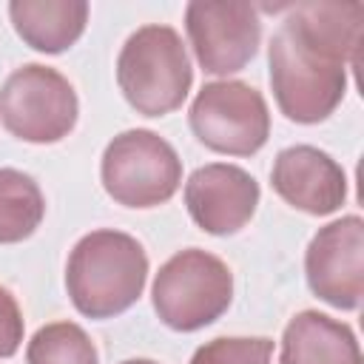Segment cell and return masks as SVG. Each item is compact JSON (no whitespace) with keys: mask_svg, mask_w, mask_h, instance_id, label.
I'll list each match as a JSON object with an SVG mask.
<instances>
[{"mask_svg":"<svg viewBox=\"0 0 364 364\" xmlns=\"http://www.w3.org/2000/svg\"><path fill=\"white\" fill-rule=\"evenodd\" d=\"M361 3H296L270 40V85L279 111L301 125L327 119L344 100L355 63Z\"/></svg>","mask_w":364,"mask_h":364,"instance_id":"obj_1","label":"cell"},{"mask_svg":"<svg viewBox=\"0 0 364 364\" xmlns=\"http://www.w3.org/2000/svg\"><path fill=\"white\" fill-rule=\"evenodd\" d=\"M148 256L142 245L122 230L85 233L65 264V287L74 307L88 318H114L125 313L145 290Z\"/></svg>","mask_w":364,"mask_h":364,"instance_id":"obj_2","label":"cell"},{"mask_svg":"<svg viewBox=\"0 0 364 364\" xmlns=\"http://www.w3.org/2000/svg\"><path fill=\"white\" fill-rule=\"evenodd\" d=\"M117 82L136 114L165 117L176 111L193 82L191 57L176 28L159 23L136 28L117 57Z\"/></svg>","mask_w":364,"mask_h":364,"instance_id":"obj_3","label":"cell"},{"mask_svg":"<svg viewBox=\"0 0 364 364\" xmlns=\"http://www.w3.org/2000/svg\"><path fill=\"white\" fill-rule=\"evenodd\" d=\"M154 310L171 330L193 333L213 324L233 301L230 267L199 247L173 253L154 279Z\"/></svg>","mask_w":364,"mask_h":364,"instance_id":"obj_4","label":"cell"},{"mask_svg":"<svg viewBox=\"0 0 364 364\" xmlns=\"http://www.w3.org/2000/svg\"><path fill=\"white\" fill-rule=\"evenodd\" d=\"M102 188L125 208L165 205L182 185V159L173 145L145 128L117 134L102 154Z\"/></svg>","mask_w":364,"mask_h":364,"instance_id":"obj_5","label":"cell"},{"mask_svg":"<svg viewBox=\"0 0 364 364\" xmlns=\"http://www.w3.org/2000/svg\"><path fill=\"white\" fill-rule=\"evenodd\" d=\"M74 85L51 65L28 63L11 71L0 88V119L23 142H60L77 125Z\"/></svg>","mask_w":364,"mask_h":364,"instance_id":"obj_6","label":"cell"},{"mask_svg":"<svg viewBox=\"0 0 364 364\" xmlns=\"http://www.w3.org/2000/svg\"><path fill=\"white\" fill-rule=\"evenodd\" d=\"M188 119L191 131L205 148L228 156H250L270 136L267 102L262 91L242 80L202 85Z\"/></svg>","mask_w":364,"mask_h":364,"instance_id":"obj_7","label":"cell"},{"mask_svg":"<svg viewBox=\"0 0 364 364\" xmlns=\"http://www.w3.org/2000/svg\"><path fill=\"white\" fill-rule=\"evenodd\" d=\"M185 28L199 65L208 74H236L259 51L262 20L256 6L233 0H193L185 9Z\"/></svg>","mask_w":364,"mask_h":364,"instance_id":"obj_8","label":"cell"},{"mask_svg":"<svg viewBox=\"0 0 364 364\" xmlns=\"http://www.w3.org/2000/svg\"><path fill=\"white\" fill-rule=\"evenodd\" d=\"M304 276L310 290L338 307L355 310L364 299V222L350 213L310 239L304 253Z\"/></svg>","mask_w":364,"mask_h":364,"instance_id":"obj_9","label":"cell"},{"mask_svg":"<svg viewBox=\"0 0 364 364\" xmlns=\"http://www.w3.org/2000/svg\"><path fill=\"white\" fill-rule=\"evenodd\" d=\"M185 205L191 219L213 236L242 230L259 205V182L239 165L210 162L185 182Z\"/></svg>","mask_w":364,"mask_h":364,"instance_id":"obj_10","label":"cell"},{"mask_svg":"<svg viewBox=\"0 0 364 364\" xmlns=\"http://www.w3.org/2000/svg\"><path fill=\"white\" fill-rule=\"evenodd\" d=\"M270 185L287 205L310 216L336 213L347 199L344 168L313 145H290L279 151Z\"/></svg>","mask_w":364,"mask_h":364,"instance_id":"obj_11","label":"cell"},{"mask_svg":"<svg viewBox=\"0 0 364 364\" xmlns=\"http://www.w3.org/2000/svg\"><path fill=\"white\" fill-rule=\"evenodd\" d=\"M279 364H361V350L344 321L301 310L284 327Z\"/></svg>","mask_w":364,"mask_h":364,"instance_id":"obj_12","label":"cell"},{"mask_svg":"<svg viewBox=\"0 0 364 364\" xmlns=\"http://www.w3.org/2000/svg\"><path fill=\"white\" fill-rule=\"evenodd\" d=\"M14 31L26 46L43 54L71 48L88 23L85 0H14L9 3Z\"/></svg>","mask_w":364,"mask_h":364,"instance_id":"obj_13","label":"cell"},{"mask_svg":"<svg viewBox=\"0 0 364 364\" xmlns=\"http://www.w3.org/2000/svg\"><path fill=\"white\" fill-rule=\"evenodd\" d=\"M46 216L40 185L14 168H0V245L28 239Z\"/></svg>","mask_w":364,"mask_h":364,"instance_id":"obj_14","label":"cell"},{"mask_svg":"<svg viewBox=\"0 0 364 364\" xmlns=\"http://www.w3.org/2000/svg\"><path fill=\"white\" fill-rule=\"evenodd\" d=\"M28 364H100L97 347L88 338V333L74 321H54L40 327L28 347H26Z\"/></svg>","mask_w":364,"mask_h":364,"instance_id":"obj_15","label":"cell"},{"mask_svg":"<svg viewBox=\"0 0 364 364\" xmlns=\"http://www.w3.org/2000/svg\"><path fill=\"white\" fill-rule=\"evenodd\" d=\"M273 358V341L264 336L256 338H213L202 344L191 364H270Z\"/></svg>","mask_w":364,"mask_h":364,"instance_id":"obj_16","label":"cell"},{"mask_svg":"<svg viewBox=\"0 0 364 364\" xmlns=\"http://www.w3.org/2000/svg\"><path fill=\"white\" fill-rule=\"evenodd\" d=\"M23 313L9 287L0 284V358H11L23 344Z\"/></svg>","mask_w":364,"mask_h":364,"instance_id":"obj_17","label":"cell"},{"mask_svg":"<svg viewBox=\"0 0 364 364\" xmlns=\"http://www.w3.org/2000/svg\"><path fill=\"white\" fill-rule=\"evenodd\" d=\"M122 364H156V361H151V358H128Z\"/></svg>","mask_w":364,"mask_h":364,"instance_id":"obj_18","label":"cell"}]
</instances>
